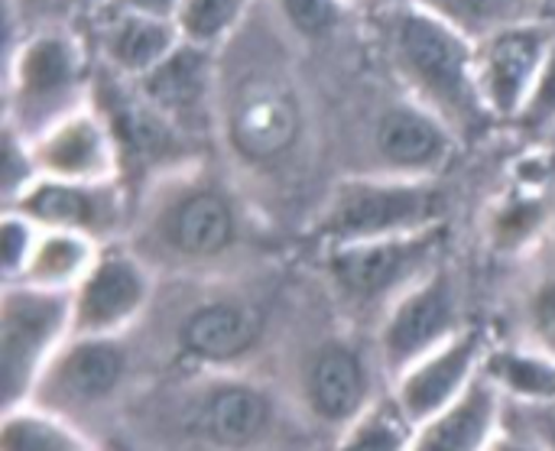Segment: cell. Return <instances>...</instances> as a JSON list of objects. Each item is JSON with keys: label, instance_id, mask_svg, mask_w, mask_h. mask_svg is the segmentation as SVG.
Here are the masks:
<instances>
[{"label": "cell", "instance_id": "1", "mask_svg": "<svg viewBox=\"0 0 555 451\" xmlns=\"http://www.w3.org/2000/svg\"><path fill=\"white\" fill-rule=\"evenodd\" d=\"M387 46L416 104L439 114L455 133L478 130L491 114L478 94V42L426 7H400L387 20Z\"/></svg>", "mask_w": 555, "mask_h": 451}, {"label": "cell", "instance_id": "2", "mask_svg": "<svg viewBox=\"0 0 555 451\" xmlns=\"http://www.w3.org/2000/svg\"><path fill=\"white\" fill-rule=\"evenodd\" d=\"M182 436L202 451H273L283 429V397L241 371H208L192 384L182 416Z\"/></svg>", "mask_w": 555, "mask_h": 451}, {"label": "cell", "instance_id": "3", "mask_svg": "<svg viewBox=\"0 0 555 451\" xmlns=\"http://www.w3.org/2000/svg\"><path fill=\"white\" fill-rule=\"evenodd\" d=\"M442 208L446 198L433 179L358 176L335 185L319 221V237H325L328 247H338L420 234L439 228Z\"/></svg>", "mask_w": 555, "mask_h": 451}, {"label": "cell", "instance_id": "4", "mask_svg": "<svg viewBox=\"0 0 555 451\" xmlns=\"http://www.w3.org/2000/svg\"><path fill=\"white\" fill-rule=\"evenodd\" d=\"M75 293L3 283L0 299V394L3 413L29 403L42 371L72 338Z\"/></svg>", "mask_w": 555, "mask_h": 451}, {"label": "cell", "instance_id": "5", "mask_svg": "<svg viewBox=\"0 0 555 451\" xmlns=\"http://www.w3.org/2000/svg\"><path fill=\"white\" fill-rule=\"evenodd\" d=\"M377 351L358 338L328 335L306 348L296 374V403L312 429L345 433L380 397Z\"/></svg>", "mask_w": 555, "mask_h": 451}, {"label": "cell", "instance_id": "6", "mask_svg": "<svg viewBox=\"0 0 555 451\" xmlns=\"http://www.w3.org/2000/svg\"><path fill=\"white\" fill-rule=\"evenodd\" d=\"M130 368L133 351L127 345V335H72L42 371L26 407L78 426V420L101 413L124 394Z\"/></svg>", "mask_w": 555, "mask_h": 451}, {"label": "cell", "instance_id": "7", "mask_svg": "<svg viewBox=\"0 0 555 451\" xmlns=\"http://www.w3.org/2000/svg\"><path fill=\"white\" fill-rule=\"evenodd\" d=\"M442 241V224L361 244H338L325 254V273L335 296L351 309H390L410 286H416L433 263Z\"/></svg>", "mask_w": 555, "mask_h": 451}, {"label": "cell", "instance_id": "8", "mask_svg": "<svg viewBox=\"0 0 555 451\" xmlns=\"http://www.w3.org/2000/svg\"><path fill=\"white\" fill-rule=\"evenodd\" d=\"M459 319V293L449 270H429L416 286H410L393 306L384 312L377 328V361L380 374L390 387L423 358L449 345L459 332H465Z\"/></svg>", "mask_w": 555, "mask_h": 451}, {"label": "cell", "instance_id": "9", "mask_svg": "<svg viewBox=\"0 0 555 451\" xmlns=\"http://www.w3.org/2000/svg\"><path fill=\"white\" fill-rule=\"evenodd\" d=\"M78 85H81V59L72 39L59 33L29 39L13 65L10 107L16 124L10 127L33 143L49 127L75 114L72 101Z\"/></svg>", "mask_w": 555, "mask_h": 451}, {"label": "cell", "instance_id": "10", "mask_svg": "<svg viewBox=\"0 0 555 451\" xmlns=\"http://www.w3.org/2000/svg\"><path fill=\"white\" fill-rule=\"evenodd\" d=\"M150 306V273L137 254L107 247L75 289L72 335H127Z\"/></svg>", "mask_w": 555, "mask_h": 451}, {"label": "cell", "instance_id": "11", "mask_svg": "<svg viewBox=\"0 0 555 451\" xmlns=\"http://www.w3.org/2000/svg\"><path fill=\"white\" fill-rule=\"evenodd\" d=\"M553 39V33L543 29L540 23H527L478 42V62H475L478 94L491 117L498 120L520 117L546 65Z\"/></svg>", "mask_w": 555, "mask_h": 451}, {"label": "cell", "instance_id": "12", "mask_svg": "<svg viewBox=\"0 0 555 451\" xmlns=\"http://www.w3.org/2000/svg\"><path fill=\"white\" fill-rule=\"evenodd\" d=\"M488 348H491V342H488L485 328L468 325L449 345H442L439 351H433L429 358L413 364L390 387L403 416L420 429L423 423L439 416L446 407H452L472 387V381L481 374Z\"/></svg>", "mask_w": 555, "mask_h": 451}, {"label": "cell", "instance_id": "13", "mask_svg": "<svg viewBox=\"0 0 555 451\" xmlns=\"http://www.w3.org/2000/svg\"><path fill=\"white\" fill-rule=\"evenodd\" d=\"M224 133L241 159L273 163L286 156L302 133L299 101L280 81H247L224 111Z\"/></svg>", "mask_w": 555, "mask_h": 451}, {"label": "cell", "instance_id": "14", "mask_svg": "<svg viewBox=\"0 0 555 451\" xmlns=\"http://www.w3.org/2000/svg\"><path fill=\"white\" fill-rule=\"evenodd\" d=\"M263 319L241 299H205L176 322V358L202 371H237L260 348Z\"/></svg>", "mask_w": 555, "mask_h": 451}, {"label": "cell", "instance_id": "15", "mask_svg": "<svg viewBox=\"0 0 555 451\" xmlns=\"http://www.w3.org/2000/svg\"><path fill=\"white\" fill-rule=\"evenodd\" d=\"M46 231H68L81 237H104L120 221V192L114 182H65L39 179L13 208Z\"/></svg>", "mask_w": 555, "mask_h": 451}, {"label": "cell", "instance_id": "16", "mask_svg": "<svg viewBox=\"0 0 555 451\" xmlns=\"http://www.w3.org/2000/svg\"><path fill=\"white\" fill-rule=\"evenodd\" d=\"M374 150L393 176L429 179L455 150V130L416 101L390 104L374 127Z\"/></svg>", "mask_w": 555, "mask_h": 451}, {"label": "cell", "instance_id": "17", "mask_svg": "<svg viewBox=\"0 0 555 451\" xmlns=\"http://www.w3.org/2000/svg\"><path fill=\"white\" fill-rule=\"evenodd\" d=\"M39 176L65 182H114L120 169L114 137L98 114L75 111L72 117L49 127L33 143Z\"/></svg>", "mask_w": 555, "mask_h": 451}, {"label": "cell", "instance_id": "18", "mask_svg": "<svg viewBox=\"0 0 555 451\" xmlns=\"http://www.w3.org/2000/svg\"><path fill=\"white\" fill-rule=\"evenodd\" d=\"M237 218L224 192L211 185L179 192L159 215V241L182 260H215L231 250Z\"/></svg>", "mask_w": 555, "mask_h": 451}, {"label": "cell", "instance_id": "19", "mask_svg": "<svg viewBox=\"0 0 555 451\" xmlns=\"http://www.w3.org/2000/svg\"><path fill=\"white\" fill-rule=\"evenodd\" d=\"M504 426L507 400L485 374H478L452 407L416 429L413 451H491Z\"/></svg>", "mask_w": 555, "mask_h": 451}, {"label": "cell", "instance_id": "20", "mask_svg": "<svg viewBox=\"0 0 555 451\" xmlns=\"http://www.w3.org/2000/svg\"><path fill=\"white\" fill-rule=\"evenodd\" d=\"M104 124L114 137L120 166L146 169L179 150V127L159 114L140 91L111 88L104 101Z\"/></svg>", "mask_w": 555, "mask_h": 451}, {"label": "cell", "instance_id": "21", "mask_svg": "<svg viewBox=\"0 0 555 451\" xmlns=\"http://www.w3.org/2000/svg\"><path fill=\"white\" fill-rule=\"evenodd\" d=\"M211 81H215L211 49L182 39L169 59H163L143 78H137V91L182 130V120L202 114L211 94Z\"/></svg>", "mask_w": 555, "mask_h": 451}, {"label": "cell", "instance_id": "22", "mask_svg": "<svg viewBox=\"0 0 555 451\" xmlns=\"http://www.w3.org/2000/svg\"><path fill=\"white\" fill-rule=\"evenodd\" d=\"M182 33L172 20L117 10L104 26V55L124 78H143L176 52Z\"/></svg>", "mask_w": 555, "mask_h": 451}, {"label": "cell", "instance_id": "23", "mask_svg": "<svg viewBox=\"0 0 555 451\" xmlns=\"http://www.w3.org/2000/svg\"><path fill=\"white\" fill-rule=\"evenodd\" d=\"M481 374L514 407L555 403V358L533 345H494L491 342Z\"/></svg>", "mask_w": 555, "mask_h": 451}, {"label": "cell", "instance_id": "24", "mask_svg": "<svg viewBox=\"0 0 555 451\" xmlns=\"http://www.w3.org/2000/svg\"><path fill=\"white\" fill-rule=\"evenodd\" d=\"M452 29L468 36L472 42H485L504 29L540 23L546 0H416Z\"/></svg>", "mask_w": 555, "mask_h": 451}, {"label": "cell", "instance_id": "25", "mask_svg": "<svg viewBox=\"0 0 555 451\" xmlns=\"http://www.w3.org/2000/svg\"><path fill=\"white\" fill-rule=\"evenodd\" d=\"M101 250H94L91 237L68 234V231H46L36 244V254L20 283L39 289H65L75 293L78 283L88 276Z\"/></svg>", "mask_w": 555, "mask_h": 451}, {"label": "cell", "instance_id": "26", "mask_svg": "<svg viewBox=\"0 0 555 451\" xmlns=\"http://www.w3.org/2000/svg\"><path fill=\"white\" fill-rule=\"evenodd\" d=\"M0 451H91L78 426L42 413L36 407H20L3 413Z\"/></svg>", "mask_w": 555, "mask_h": 451}, {"label": "cell", "instance_id": "27", "mask_svg": "<svg viewBox=\"0 0 555 451\" xmlns=\"http://www.w3.org/2000/svg\"><path fill=\"white\" fill-rule=\"evenodd\" d=\"M413 436L416 426L403 416L400 403L387 390L358 423L338 436L335 451H413Z\"/></svg>", "mask_w": 555, "mask_h": 451}, {"label": "cell", "instance_id": "28", "mask_svg": "<svg viewBox=\"0 0 555 451\" xmlns=\"http://www.w3.org/2000/svg\"><path fill=\"white\" fill-rule=\"evenodd\" d=\"M247 3L250 0H182L176 26L185 42L211 49L218 39H224L234 29Z\"/></svg>", "mask_w": 555, "mask_h": 451}, {"label": "cell", "instance_id": "29", "mask_svg": "<svg viewBox=\"0 0 555 451\" xmlns=\"http://www.w3.org/2000/svg\"><path fill=\"white\" fill-rule=\"evenodd\" d=\"M39 166L33 156L29 140H23L10 124L3 130V156H0V192L7 208H13L36 182H39Z\"/></svg>", "mask_w": 555, "mask_h": 451}, {"label": "cell", "instance_id": "30", "mask_svg": "<svg viewBox=\"0 0 555 451\" xmlns=\"http://www.w3.org/2000/svg\"><path fill=\"white\" fill-rule=\"evenodd\" d=\"M39 228L23 218L20 211H7L3 215V224H0V267H3V283H20L33 254H36V244H39Z\"/></svg>", "mask_w": 555, "mask_h": 451}, {"label": "cell", "instance_id": "31", "mask_svg": "<svg viewBox=\"0 0 555 451\" xmlns=\"http://www.w3.org/2000/svg\"><path fill=\"white\" fill-rule=\"evenodd\" d=\"M527 345L555 358V270L546 273L527 296Z\"/></svg>", "mask_w": 555, "mask_h": 451}, {"label": "cell", "instance_id": "32", "mask_svg": "<svg viewBox=\"0 0 555 451\" xmlns=\"http://www.w3.org/2000/svg\"><path fill=\"white\" fill-rule=\"evenodd\" d=\"M345 0H283V13L302 36H325L338 26Z\"/></svg>", "mask_w": 555, "mask_h": 451}, {"label": "cell", "instance_id": "33", "mask_svg": "<svg viewBox=\"0 0 555 451\" xmlns=\"http://www.w3.org/2000/svg\"><path fill=\"white\" fill-rule=\"evenodd\" d=\"M520 127L527 130H546V127H555V39L550 55H546V65L537 78V88L527 101V107L520 111L517 117Z\"/></svg>", "mask_w": 555, "mask_h": 451}, {"label": "cell", "instance_id": "34", "mask_svg": "<svg viewBox=\"0 0 555 451\" xmlns=\"http://www.w3.org/2000/svg\"><path fill=\"white\" fill-rule=\"evenodd\" d=\"M507 423L520 429L540 451H555V403H537V407L507 403Z\"/></svg>", "mask_w": 555, "mask_h": 451}, {"label": "cell", "instance_id": "35", "mask_svg": "<svg viewBox=\"0 0 555 451\" xmlns=\"http://www.w3.org/2000/svg\"><path fill=\"white\" fill-rule=\"evenodd\" d=\"M117 3H120V10L156 16V20H172V23H176L179 7H182V0H117Z\"/></svg>", "mask_w": 555, "mask_h": 451}, {"label": "cell", "instance_id": "36", "mask_svg": "<svg viewBox=\"0 0 555 451\" xmlns=\"http://www.w3.org/2000/svg\"><path fill=\"white\" fill-rule=\"evenodd\" d=\"M491 451H540L520 429H514L511 423L504 426V433L498 436V442L491 446Z\"/></svg>", "mask_w": 555, "mask_h": 451}, {"label": "cell", "instance_id": "37", "mask_svg": "<svg viewBox=\"0 0 555 451\" xmlns=\"http://www.w3.org/2000/svg\"><path fill=\"white\" fill-rule=\"evenodd\" d=\"M546 3H555V0H546Z\"/></svg>", "mask_w": 555, "mask_h": 451}]
</instances>
